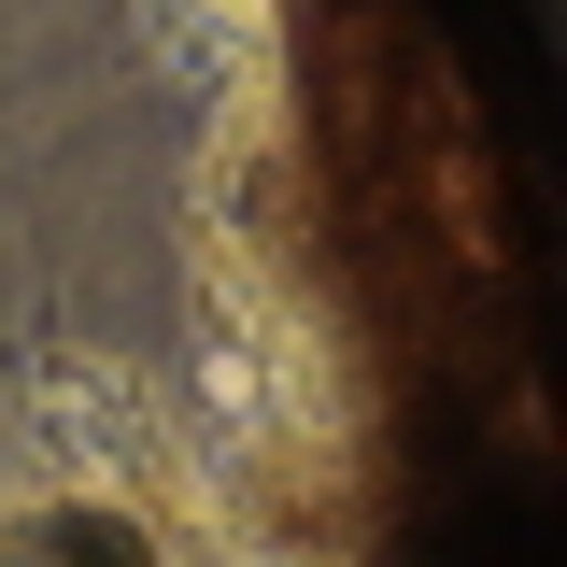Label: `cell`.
<instances>
[{"label":"cell","instance_id":"6da1fadb","mask_svg":"<svg viewBox=\"0 0 567 567\" xmlns=\"http://www.w3.org/2000/svg\"><path fill=\"white\" fill-rule=\"evenodd\" d=\"M0 567H14V539H0Z\"/></svg>","mask_w":567,"mask_h":567}]
</instances>
